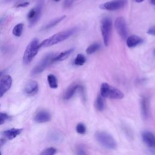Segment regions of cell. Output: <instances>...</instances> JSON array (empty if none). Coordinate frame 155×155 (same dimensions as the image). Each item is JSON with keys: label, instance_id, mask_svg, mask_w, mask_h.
<instances>
[{"label": "cell", "instance_id": "cell-1", "mask_svg": "<svg viewBox=\"0 0 155 155\" xmlns=\"http://www.w3.org/2000/svg\"><path fill=\"white\" fill-rule=\"evenodd\" d=\"M77 31L76 28H71L58 32L39 43V47H47L64 41L73 35Z\"/></svg>", "mask_w": 155, "mask_h": 155}, {"label": "cell", "instance_id": "cell-2", "mask_svg": "<svg viewBox=\"0 0 155 155\" xmlns=\"http://www.w3.org/2000/svg\"><path fill=\"white\" fill-rule=\"evenodd\" d=\"M100 93L104 97L113 99H121L124 97V94L122 91L106 82L102 84L100 88Z\"/></svg>", "mask_w": 155, "mask_h": 155}, {"label": "cell", "instance_id": "cell-3", "mask_svg": "<svg viewBox=\"0 0 155 155\" xmlns=\"http://www.w3.org/2000/svg\"><path fill=\"white\" fill-rule=\"evenodd\" d=\"M95 137L97 142L104 147L108 150L116 148L117 143L113 137L108 133L98 131L96 133Z\"/></svg>", "mask_w": 155, "mask_h": 155}, {"label": "cell", "instance_id": "cell-4", "mask_svg": "<svg viewBox=\"0 0 155 155\" xmlns=\"http://www.w3.org/2000/svg\"><path fill=\"white\" fill-rule=\"evenodd\" d=\"M39 43L37 39H33L27 46L24 51L22 61L24 64H28L37 54L39 50Z\"/></svg>", "mask_w": 155, "mask_h": 155}, {"label": "cell", "instance_id": "cell-5", "mask_svg": "<svg viewBox=\"0 0 155 155\" xmlns=\"http://www.w3.org/2000/svg\"><path fill=\"white\" fill-rule=\"evenodd\" d=\"M112 21L109 17H105L101 21V33L103 41L105 46H108L110 44L111 32H112Z\"/></svg>", "mask_w": 155, "mask_h": 155}, {"label": "cell", "instance_id": "cell-6", "mask_svg": "<svg viewBox=\"0 0 155 155\" xmlns=\"http://www.w3.org/2000/svg\"><path fill=\"white\" fill-rule=\"evenodd\" d=\"M56 54L54 53H49L45 55L38 64L33 68L31 72L32 76H35L41 73L47 67L53 62V59Z\"/></svg>", "mask_w": 155, "mask_h": 155}, {"label": "cell", "instance_id": "cell-7", "mask_svg": "<svg viewBox=\"0 0 155 155\" xmlns=\"http://www.w3.org/2000/svg\"><path fill=\"white\" fill-rule=\"evenodd\" d=\"M42 2L39 1L38 4L32 8L27 14V19L29 22V26H33L40 19L42 14Z\"/></svg>", "mask_w": 155, "mask_h": 155}, {"label": "cell", "instance_id": "cell-8", "mask_svg": "<svg viewBox=\"0 0 155 155\" xmlns=\"http://www.w3.org/2000/svg\"><path fill=\"white\" fill-rule=\"evenodd\" d=\"M127 2V0H113L101 4L99 5V8L102 10L115 11L125 7Z\"/></svg>", "mask_w": 155, "mask_h": 155}, {"label": "cell", "instance_id": "cell-9", "mask_svg": "<svg viewBox=\"0 0 155 155\" xmlns=\"http://www.w3.org/2000/svg\"><path fill=\"white\" fill-rule=\"evenodd\" d=\"M114 27L120 38L123 39H126L127 37V27L125 19L123 17L117 18L114 22Z\"/></svg>", "mask_w": 155, "mask_h": 155}, {"label": "cell", "instance_id": "cell-10", "mask_svg": "<svg viewBox=\"0 0 155 155\" xmlns=\"http://www.w3.org/2000/svg\"><path fill=\"white\" fill-rule=\"evenodd\" d=\"M12 84V79L10 75L4 76L0 80V97L10 88Z\"/></svg>", "mask_w": 155, "mask_h": 155}, {"label": "cell", "instance_id": "cell-11", "mask_svg": "<svg viewBox=\"0 0 155 155\" xmlns=\"http://www.w3.org/2000/svg\"><path fill=\"white\" fill-rule=\"evenodd\" d=\"M143 142L150 148L155 149V136L150 131H143L142 133Z\"/></svg>", "mask_w": 155, "mask_h": 155}, {"label": "cell", "instance_id": "cell-12", "mask_svg": "<svg viewBox=\"0 0 155 155\" xmlns=\"http://www.w3.org/2000/svg\"><path fill=\"white\" fill-rule=\"evenodd\" d=\"M51 119L50 114L47 111H40L35 115L34 120L37 123H45Z\"/></svg>", "mask_w": 155, "mask_h": 155}, {"label": "cell", "instance_id": "cell-13", "mask_svg": "<svg viewBox=\"0 0 155 155\" xmlns=\"http://www.w3.org/2000/svg\"><path fill=\"white\" fill-rule=\"evenodd\" d=\"M140 108L142 116L147 119L149 116L150 113V101L147 97L143 96L140 101Z\"/></svg>", "mask_w": 155, "mask_h": 155}, {"label": "cell", "instance_id": "cell-14", "mask_svg": "<svg viewBox=\"0 0 155 155\" xmlns=\"http://www.w3.org/2000/svg\"><path fill=\"white\" fill-rule=\"evenodd\" d=\"M38 91V84L35 81H30L25 87L24 92L26 94L31 96L36 94Z\"/></svg>", "mask_w": 155, "mask_h": 155}, {"label": "cell", "instance_id": "cell-15", "mask_svg": "<svg viewBox=\"0 0 155 155\" xmlns=\"http://www.w3.org/2000/svg\"><path fill=\"white\" fill-rule=\"evenodd\" d=\"M82 87H81L79 84H73L71 85L65 91L64 94V99L65 100H68L71 99L75 94V93Z\"/></svg>", "mask_w": 155, "mask_h": 155}, {"label": "cell", "instance_id": "cell-16", "mask_svg": "<svg viewBox=\"0 0 155 155\" xmlns=\"http://www.w3.org/2000/svg\"><path fill=\"white\" fill-rule=\"evenodd\" d=\"M22 130H23L22 128H13L4 131L2 133V134L4 137L7 138L8 139L11 140V139L15 138L17 136L20 134L21 133V132L22 131Z\"/></svg>", "mask_w": 155, "mask_h": 155}, {"label": "cell", "instance_id": "cell-17", "mask_svg": "<svg viewBox=\"0 0 155 155\" xmlns=\"http://www.w3.org/2000/svg\"><path fill=\"white\" fill-rule=\"evenodd\" d=\"M143 42V40L139 36L132 35L127 39V45L130 48L134 47Z\"/></svg>", "mask_w": 155, "mask_h": 155}, {"label": "cell", "instance_id": "cell-18", "mask_svg": "<svg viewBox=\"0 0 155 155\" xmlns=\"http://www.w3.org/2000/svg\"><path fill=\"white\" fill-rule=\"evenodd\" d=\"M73 51H74V48H72L60 53L59 54L55 56V57L53 59V62H58V61H62L66 59Z\"/></svg>", "mask_w": 155, "mask_h": 155}, {"label": "cell", "instance_id": "cell-19", "mask_svg": "<svg viewBox=\"0 0 155 155\" xmlns=\"http://www.w3.org/2000/svg\"><path fill=\"white\" fill-rule=\"evenodd\" d=\"M66 18V16L65 15H64V16H62L61 17H58L57 18H55L54 19H53L52 21H50L47 24H46L43 28L42 30H48V29H50L52 27H53L54 26L56 25L57 24H58L59 22H61L62 20H64L65 18Z\"/></svg>", "mask_w": 155, "mask_h": 155}, {"label": "cell", "instance_id": "cell-20", "mask_svg": "<svg viewBox=\"0 0 155 155\" xmlns=\"http://www.w3.org/2000/svg\"><path fill=\"white\" fill-rule=\"evenodd\" d=\"M95 107L98 111H102L105 109V102L104 99V97H102L101 94L98 96L95 101Z\"/></svg>", "mask_w": 155, "mask_h": 155}, {"label": "cell", "instance_id": "cell-21", "mask_svg": "<svg viewBox=\"0 0 155 155\" xmlns=\"http://www.w3.org/2000/svg\"><path fill=\"white\" fill-rule=\"evenodd\" d=\"M47 81L49 84V86L51 88H57L58 84V80L56 77L53 74H50L47 76Z\"/></svg>", "mask_w": 155, "mask_h": 155}, {"label": "cell", "instance_id": "cell-22", "mask_svg": "<svg viewBox=\"0 0 155 155\" xmlns=\"http://www.w3.org/2000/svg\"><path fill=\"white\" fill-rule=\"evenodd\" d=\"M23 28H24V24L22 23H19L16 25L14 27L12 31L13 35H15L16 37L21 36L23 31Z\"/></svg>", "mask_w": 155, "mask_h": 155}, {"label": "cell", "instance_id": "cell-23", "mask_svg": "<svg viewBox=\"0 0 155 155\" xmlns=\"http://www.w3.org/2000/svg\"><path fill=\"white\" fill-rule=\"evenodd\" d=\"M100 47H101V45L99 44L93 43L87 47V48L86 49V53L88 54H93V53H94L97 50H98L99 49Z\"/></svg>", "mask_w": 155, "mask_h": 155}, {"label": "cell", "instance_id": "cell-24", "mask_svg": "<svg viewBox=\"0 0 155 155\" xmlns=\"http://www.w3.org/2000/svg\"><path fill=\"white\" fill-rule=\"evenodd\" d=\"M85 62H86L85 57L82 54L79 53V54H77V56L74 59V63L75 65L80 66V65H84Z\"/></svg>", "mask_w": 155, "mask_h": 155}, {"label": "cell", "instance_id": "cell-25", "mask_svg": "<svg viewBox=\"0 0 155 155\" xmlns=\"http://www.w3.org/2000/svg\"><path fill=\"white\" fill-rule=\"evenodd\" d=\"M76 131L80 134H84L86 132V127L84 124L79 123L76 125Z\"/></svg>", "mask_w": 155, "mask_h": 155}, {"label": "cell", "instance_id": "cell-26", "mask_svg": "<svg viewBox=\"0 0 155 155\" xmlns=\"http://www.w3.org/2000/svg\"><path fill=\"white\" fill-rule=\"evenodd\" d=\"M56 153V149L53 147L47 148L41 153V155H53Z\"/></svg>", "mask_w": 155, "mask_h": 155}, {"label": "cell", "instance_id": "cell-27", "mask_svg": "<svg viewBox=\"0 0 155 155\" xmlns=\"http://www.w3.org/2000/svg\"><path fill=\"white\" fill-rule=\"evenodd\" d=\"M8 115L6 113L0 112V125L3 124L5 122V121L8 119Z\"/></svg>", "mask_w": 155, "mask_h": 155}, {"label": "cell", "instance_id": "cell-28", "mask_svg": "<svg viewBox=\"0 0 155 155\" xmlns=\"http://www.w3.org/2000/svg\"><path fill=\"white\" fill-rule=\"evenodd\" d=\"M77 154H85L86 152L84 148L82 146H79L77 148Z\"/></svg>", "mask_w": 155, "mask_h": 155}, {"label": "cell", "instance_id": "cell-29", "mask_svg": "<svg viewBox=\"0 0 155 155\" xmlns=\"http://www.w3.org/2000/svg\"><path fill=\"white\" fill-rule=\"evenodd\" d=\"M29 5V2H20L19 4H18L17 5H16V7H26Z\"/></svg>", "mask_w": 155, "mask_h": 155}, {"label": "cell", "instance_id": "cell-30", "mask_svg": "<svg viewBox=\"0 0 155 155\" xmlns=\"http://www.w3.org/2000/svg\"><path fill=\"white\" fill-rule=\"evenodd\" d=\"M147 33L150 35H154L155 36V25L150 27L148 31H147Z\"/></svg>", "mask_w": 155, "mask_h": 155}, {"label": "cell", "instance_id": "cell-31", "mask_svg": "<svg viewBox=\"0 0 155 155\" xmlns=\"http://www.w3.org/2000/svg\"><path fill=\"white\" fill-rule=\"evenodd\" d=\"M72 2H73V0H65L64 3V7L65 8L69 7L71 5Z\"/></svg>", "mask_w": 155, "mask_h": 155}, {"label": "cell", "instance_id": "cell-32", "mask_svg": "<svg viewBox=\"0 0 155 155\" xmlns=\"http://www.w3.org/2000/svg\"><path fill=\"white\" fill-rule=\"evenodd\" d=\"M5 142H6V140H5V139L1 138V139H0V147L2 146Z\"/></svg>", "mask_w": 155, "mask_h": 155}, {"label": "cell", "instance_id": "cell-33", "mask_svg": "<svg viewBox=\"0 0 155 155\" xmlns=\"http://www.w3.org/2000/svg\"><path fill=\"white\" fill-rule=\"evenodd\" d=\"M6 19V17H1L0 18V25H1Z\"/></svg>", "mask_w": 155, "mask_h": 155}, {"label": "cell", "instance_id": "cell-34", "mask_svg": "<svg viewBox=\"0 0 155 155\" xmlns=\"http://www.w3.org/2000/svg\"><path fill=\"white\" fill-rule=\"evenodd\" d=\"M150 2L153 4V5H155V0H150Z\"/></svg>", "mask_w": 155, "mask_h": 155}, {"label": "cell", "instance_id": "cell-35", "mask_svg": "<svg viewBox=\"0 0 155 155\" xmlns=\"http://www.w3.org/2000/svg\"><path fill=\"white\" fill-rule=\"evenodd\" d=\"M3 73H4V71H0V78H1V77L2 76Z\"/></svg>", "mask_w": 155, "mask_h": 155}, {"label": "cell", "instance_id": "cell-36", "mask_svg": "<svg viewBox=\"0 0 155 155\" xmlns=\"http://www.w3.org/2000/svg\"><path fill=\"white\" fill-rule=\"evenodd\" d=\"M137 2H142L143 0H135Z\"/></svg>", "mask_w": 155, "mask_h": 155}, {"label": "cell", "instance_id": "cell-37", "mask_svg": "<svg viewBox=\"0 0 155 155\" xmlns=\"http://www.w3.org/2000/svg\"><path fill=\"white\" fill-rule=\"evenodd\" d=\"M60 1V0H54V1H56V2H58V1Z\"/></svg>", "mask_w": 155, "mask_h": 155}, {"label": "cell", "instance_id": "cell-38", "mask_svg": "<svg viewBox=\"0 0 155 155\" xmlns=\"http://www.w3.org/2000/svg\"><path fill=\"white\" fill-rule=\"evenodd\" d=\"M1 152H0V155H1Z\"/></svg>", "mask_w": 155, "mask_h": 155}]
</instances>
